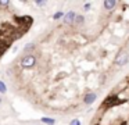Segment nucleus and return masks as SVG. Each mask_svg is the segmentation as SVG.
I'll list each match as a JSON object with an SVG mask.
<instances>
[{
    "label": "nucleus",
    "instance_id": "nucleus-1",
    "mask_svg": "<svg viewBox=\"0 0 129 125\" xmlns=\"http://www.w3.org/2000/svg\"><path fill=\"white\" fill-rule=\"evenodd\" d=\"M123 102H125V100H119V97H118L117 94H110V96H107L106 99H104V102L101 103V108H112V107H115V106L122 104Z\"/></svg>",
    "mask_w": 129,
    "mask_h": 125
},
{
    "label": "nucleus",
    "instance_id": "nucleus-2",
    "mask_svg": "<svg viewBox=\"0 0 129 125\" xmlns=\"http://www.w3.org/2000/svg\"><path fill=\"white\" fill-rule=\"evenodd\" d=\"M128 60H129L128 52H126V50H121V52L114 57V64L118 65V67H122V65H125V64L128 63Z\"/></svg>",
    "mask_w": 129,
    "mask_h": 125
},
{
    "label": "nucleus",
    "instance_id": "nucleus-3",
    "mask_svg": "<svg viewBox=\"0 0 129 125\" xmlns=\"http://www.w3.org/2000/svg\"><path fill=\"white\" fill-rule=\"evenodd\" d=\"M36 64V57H35L34 54H26L22 57V60H21V67L25 69H29L32 68V67Z\"/></svg>",
    "mask_w": 129,
    "mask_h": 125
},
{
    "label": "nucleus",
    "instance_id": "nucleus-4",
    "mask_svg": "<svg viewBox=\"0 0 129 125\" xmlns=\"http://www.w3.org/2000/svg\"><path fill=\"white\" fill-rule=\"evenodd\" d=\"M75 18H76V14L74 11H68L64 15V22L65 24H72V22H75Z\"/></svg>",
    "mask_w": 129,
    "mask_h": 125
},
{
    "label": "nucleus",
    "instance_id": "nucleus-5",
    "mask_svg": "<svg viewBox=\"0 0 129 125\" xmlns=\"http://www.w3.org/2000/svg\"><path fill=\"white\" fill-rule=\"evenodd\" d=\"M96 97H97L96 93H87L86 96H85V99H83V103L85 104H92V103L96 100Z\"/></svg>",
    "mask_w": 129,
    "mask_h": 125
},
{
    "label": "nucleus",
    "instance_id": "nucleus-6",
    "mask_svg": "<svg viewBox=\"0 0 129 125\" xmlns=\"http://www.w3.org/2000/svg\"><path fill=\"white\" fill-rule=\"evenodd\" d=\"M103 6H104L106 10L110 11V10H114V7L117 6V2H115V0H104Z\"/></svg>",
    "mask_w": 129,
    "mask_h": 125
},
{
    "label": "nucleus",
    "instance_id": "nucleus-7",
    "mask_svg": "<svg viewBox=\"0 0 129 125\" xmlns=\"http://www.w3.org/2000/svg\"><path fill=\"white\" fill-rule=\"evenodd\" d=\"M10 47V42L7 40H0V57L6 53V50Z\"/></svg>",
    "mask_w": 129,
    "mask_h": 125
},
{
    "label": "nucleus",
    "instance_id": "nucleus-8",
    "mask_svg": "<svg viewBox=\"0 0 129 125\" xmlns=\"http://www.w3.org/2000/svg\"><path fill=\"white\" fill-rule=\"evenodd\" d=\"M42 122H45V124H47V125H54L56 124V121H54L53 118H49V117H43Z\"/></svg>",
    "mask_w": 129,
    "mask_h": 125
},
{
    "label": "nucleus",
    "instance_id": "nucleus-9",
    "mask_svg": "<svg viewBox=\"0 0 129 125\" xmlns=\"http://www.w3.org/2000/svg\"><path fill=\"white\" fill-rule=\"evenodd\" d=\"M6 92H7L6 85H4V82H3V81H0V93H6Z\"/></svg>",
    "mask_w": 129,
    "mask_h": 125
},
{
    "label": "nucleus",
    "instance_id": "nucleus-10",
    "mask_svg": "<svg viewBox=\"0 0 129 125\" xmlns=\"http://www.w3.org/2000/svg\"><path fill=\"white\" fill-rule=\"evenodd\" d=\"M83 15H76V18H75V24H82L83 22Z\"/></svg>",
    "mask_w": 129,
    "mask_h": 125
},
{
    "label": "nucleus",
    "instance_id": "nucleus-11",
    "mask_svg": "<svg viewBox=\"0 0 129 125\" xmlns=\"http://www.w3.org/2000/svg\"><path fill=\"white\" fill-rule=\"evenodd\" d=\"M61 17H64V14H62L61 11H58V13H56V14L53 15V18H54V19H60Z\"/></svg>",
    "mask_w": 129,
    "mask_h": 125
},
{
    "label": "nucleus",
    "instance_id": "nucleus-12",
    "mask_svg": "<svg viewBox=\"0 0 129 125\" xmlns=\"http://www.w3.org/2000/svg\"><path fill=\"white\" fill-rule=\"evenodd\" d=\"M10 2H0V8H4V7H9Z\"/></svg>",
    "mask_w": 129,
    "mask_h": 125
},
{
    "label": "nucleus",
    "instance_id": "nucleus-13",
    "mask_svg": "<svg viewBox=\"0 0 129 125\" xmlns=\"http://www.w3.org/2000/svg\"><path fill=\"white\" fill-rule=\"evenodd\" d=\"M70 125H81V121H79V119H72V121L70 122Z\"/></svg>",
    "mask_w": 129,
    "mask_h": 125
},
{
    "label": "nucleus",
    "instance_id": "nucleus-14",
    "mask_svg": "<svg viewBox=\"0 0 129 125\" xmlns=\"http://www.w3.org/2000/svg\"><path fill=\"white\" fill-rule=\"evenodd\" d=\"M32 49H34V43H29V44H26V46H25V52L32 50Z\"/></svg>",
    "mask_w": 129,
    "mask_h": 125
},
{
    "label": "nucleus",
    "instance_id": "nucleus-15",
    "mask_svg": "<svg viewBox=\"0 0 129 125\" xmlns=\"http://www.w3.org/2000/svg\"><path fill=\"white\" fill-rule=\"evenodd\" d=\"M36 4H38V6H45L46 2H36Z\"/></svg>",
    "mask_w": 129,
    "mask_h": 125
},
{
    "label": "nucleus",
    "instance_id": "nucleus-16",
    "mask_svg": "<svg viewBox=\"0 0 129 125\" xmlns=\"http://www.w3.org/2000/svg\"><path fill=\"white\" fill-rule=\"evenodd\" d=\"M121 125H126V122H125V121H123V122H121Z\"/></svg>",
    "mask_w": 129,
    "mask_h": 125
},
{
    "label": "nucleus",
    "instance_id": "nucleus-17",
    "mask_svg": "<svg viewBox=\"0 0 129 125\" xmlns=\"http://www.w3.org/2000/svg\"><path fill=\"white\" fill-rule=\"evenodd\" d=\"M126 46H128V49H129V40H128V44H126Z\"/></svg>",
    "mask_w": 129,
    "mask_h": 125
},
{
    "label": "nucleus",
    "instance_id": "nucleus-18",
    "mask_svg": "<svg viewBox=\"0 0 129 125\" xmlns=\"http://www.w3.org/2000/svg\"><path fill=\"white\" fill-rule=\"evenodd\" d=\"M0 103H2V99H0Z\"/></svg>",
    "mask_w": 129,
    "mask_h": 125
}]
</instances>
